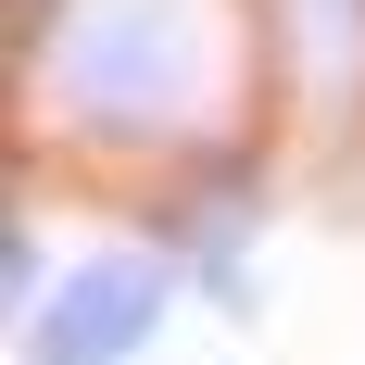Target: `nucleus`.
<instances>
[{
  "instance_id": "obj_1",
  "label": "nucleus",
  "mask_w": 365,
  "mask_h": 365,
  "mask_svg": "<svg viewBox=\"0 0 365 365\" xmlns=\"http://www.w3.org/2000/svg\"><path fill=\"white\" fill-rule=\"evenodd\" d=\"M51 88L63 113L151 139L215 88V0H63L51 26Z\"/></svg>"
},
{
  "instance_id": "obj_2",
  "label": "nucleus",
  "mask_w": 365,
  "mask_h": 365,
  "mask_svg": "<svg viewBox=\"0 0 365 365\" xmlns=\"http://www.w3.org/2000/svg\"><path fill=\"white\" fill-rule=\"evenodd\" d=\"M177 302L164 252H76L51 290L26 302V365H126Z\"/></svg>"
}]
</instances>
